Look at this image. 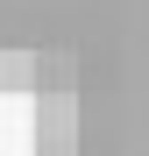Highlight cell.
I'll return each mask as SVG.
<instances>
[{
	"instance_id": "cell-1",
	"label": "cell",
	"mask_w": 149,
	"mask_h": 156,
	"mask_svg": "<svg viewBox=\"0 0 149 156\" xmlns=\"http://www.w3.org/2000/svg\"><path fill=\"white\" fill-rule=\"evenodd\" d=\"M0 156H71V64L0 50Z\"/></svg>"
}]
</instances>
